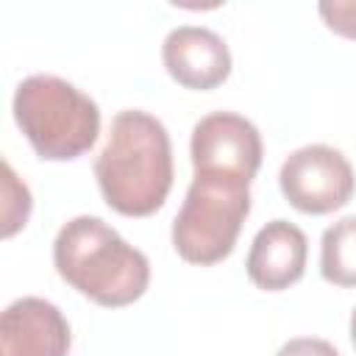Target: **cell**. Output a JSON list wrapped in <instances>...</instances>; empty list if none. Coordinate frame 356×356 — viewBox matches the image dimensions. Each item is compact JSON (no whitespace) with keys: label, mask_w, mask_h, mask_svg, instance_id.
<instances>
[{"label":"cell","mask_w":356,"mask_h":356,"mask_svg":"<svg viewBox=\"0 0 356 356\" xmlns=\"http://www.w3.org/2000/svg\"><path fill=\"white\" fill-rule=\"evenodd\" d=\"M95 178L103 200L117 214H156L175 178L172 142L164 122L142 108L114 114L106 145L95 159Z\"/></svg>","instance_id":"cell-1"},{"label":"cell","mask_w":356,"mask_h":356,"mask_svg":"<svg viewBox=\"0 0 356 356\" xmlns=\"http://www.w3.org/2000/svg\"><path fill=\"white\" fill-rule=\"evenodd\" d=\"M53 264L72 289L106 309L131 306L150 286L147 256L92 214L72 217L58 228Z\"/></svg>","instance_id":"cell-2"},{"label":"cell","mask_w":356,"mask_h":356,"mask_svg":"<svg viewBox=\"0 0 356 356\" xmlns=\"http://www.w3.org/2000/svg\"><path fill=\"white\" fill-rule=\"evenodd\" d=\"M14 122L44 161H72L89 153L100 136V108L75 83L36 72L17 83Z\"/></svg>","instance_id":"cell-3"},{"label":"cell","mask_w":356,"mask_h":356,"mask_svg":"<svg viewBox=\"0 0 356 356\" xmlns=\"http://www.w3.org/2000/svg\"><path fill=\"white\" fill-rule=\"evenodd\" d=\"M248 214V181L220 172H195L172 220V248L189 264H217L231 256Z\"/></svg>","instance_id":"cell-4"},{"label":"cell","mask_w":356,"mask_h":356,"mask_svg":"<svg viewBox=\"0 0 356 356\" xmlns=\"http://www.w3.org/2000/svg\"><path fill=\"white\" fill-rule=\"evenodd\" d=\"M278 186L292 209L320 217L342 209L353 197L356 172L342 150L331 145H303L284 159Z\"/></svg>","instance_id":"cell-5"},{"label":"cell","mask_w":356,"mask_h":356,"mask_svg":"<svg viewBox=\"0 0 356 356\" xmlns=\"http://www.w3.org/2000/svg\"><path fill=\"white\" fill-rule=\"evenodd\" d=\"M189 156L195 172H220L253 181L261 167V134L236 111H211L192 128Z\"/></svg>","instance_id":"cell-6"},{"label":"cell","mask_w":356,"mask_h":356,"mask_svg":"<svg viewBox=\"0 0 356 356\" xmlns=\"http://www.w3.org/2000/svg\"><path fill=\"white\" fill-rule=\"evenodd\" d=\"M161 61L170 78L195 92L217 89L231 75V50L225 39L203 25H178L161 42Z\"/></svg>","instance_id":"cell-7"},{"label":"cell","mask_w":356,"mask_h":356,"mask_svg":"<svg viewBox=\"0 0 356 356\" xmlns=\"http://www.w3.org/2000/svg\"><path fill=\"white\" fill-rule=\"evenodd\" d=\"M70 345V323L56 303L25 295L3 309L0 356H67Z\"/></svg>","instance_id":"cell-8"},{"label":"cell","mask_w":356,"mask_h":356,"mask_svg":"<svg viewBox=\"0 0 356 356\" xmlns=\"http://www.w3.org/2000/svg\"><path fill=\"white\" fill-rule=\"evenodd\" d=\"M309 239L289 220H270L261 225L250 242L245 273L253 286L264 292H281L298 284L306 273Z\"/></svg>","instance_id":"cell-9"},{"label":"cell","mask_w":356,"mask_h":356,"mask_svg":"<svg viewBox=\"0 0 356 356\" xmlns=\"http://www.w3.org/2000/svg\"><path fill=\"white\" fill-rule=\"evenodd\" d=\"M320 275L334 286H356V217H342L323 231Z\"/></svg>","instance_id":"cell-10"},{"label":"cell","mask_w":356,"mask_h":356,"mask_svg":"<svg viewBox=\"0 0 356 356\" xmlns=\"http://www.w3.org/2000/svg\"><path fill=\"white\" fill-rule=\"evenodd\" d=\"M33 200H31V189L25 186V181L17 178L14 167L3 159V236H14L19 228H25L28 217H31Z\"/></svg>","instance_id":"cell-11"},{"label":"cell","mask_w":356,"mask_h":356,"mask_svg":"<svg viewBox=\"0 0 356 356\" xmlns=\"http://www.w3.org/2000/svg\"><path fill=\"white\" fill-rule=\"evenodd\" d=\"M317 14L328 31L345 39H356V0H323L317 3Z\"/></svg>","instance_id":"cell-12"},{"label":"cell","mask_w":356,"mask_h":356,"mask_svg":"<svg viewBox=\"0 0 356 356\" xmlns=\"http://www.w3.org/2000/svg\"><path fill=\"white\" fill-rule=\"evenodd\" d=\"M275 356H339V350L320 337H295L284 342Z\"/></svg>","instance_id":"cell-13"},{"label":"cell","mask_w":356,"mask_h":356,"mask_svg":"<svg viewBox=\"0 0 356 356\" xmlns=\"http://www.w3.org/2000/svg\"><path fill=\"white\" fill-rule=\"evenodd\" d=\"M350 342H353V350H356V309L350 314Z\"/></svg>","instance_id":"cell-14"}]
</instances>
